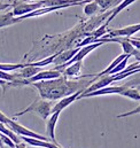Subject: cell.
<instances>
[{
	"label": "cell",
	"instance_id": "cell-24",
	"mask_svg": "<svg viewBox=\"0 0 140 148\" xmlns=\"http://www.w3.org/2000/svg\"><path fill=\"white\" fill-rule=\"evenodd\" d=\"M1 148H10V147H8V146H5V145H3V146H2Z\"/></svg>",
	"mask_w": 140,
	"mask_h": 148
},
{
	"label": "cell",
	"instance_id": "cell-26",
	"mask_svg": "<svg viewBox=\"0 0 140 148\" xmlns=\"http://www.w3.org/2000/svg\"><path fill=\"white\" fill-rule=\"evenodd\" d=\"M0 148H1V147H0Z\"/></svg>",
	"mask_w": 140,
	"mask_h": 148
},
{
	"label": "cell",
	"instance_id": "cell-23",
	"mask_svg": "<svg viewBox=\"0 0 140 148\" xmlns=\"http://www.w3.org/2000/svg\"><path fill=\"white\" fill-rule=\"evenodd\" d=\"M17 1L20 2V1H31V0H17Z\"/></svg>",
	"mask_w": 140,
	"mask_h": 148
},
{
	"label": "cell",
	"instance_id": "cell-13",
	"mask_svg": "<svg viewBox=\"0 0 140 148\" xmlns=\"http://www.w3.org/2000/svg\"><path fill=\"white\" fill-rule=\"evenodd\" d=\"M122 97H125V98H129L131 100H135V101H140V92L135 88V87H130V86H126L124 88V91L119 94Z\"/></svg>",
	"mask_w": 140,
	"mask_h": 148
},
{
	"label": "cell",
	"instance_id": "cell-18",
	"mask_svg": "<svg viewBox=\"0 0 140 148\" xmlns=\"http://www.w3.org/2000/svg\"><path fill=\"white\" fill-rule=\"evenodd\" d=\"M0 79H3V80H6V82H13V80L17 79V77H16L15 74L12 75V74H9V73H6V71L0 70Z\"/></svg>",
	"mask_w": 140,
	"mask_h": 148
},
{
	"label": "cell",
	"instance_id": "cell-12",
	"mask_svg": "<svg viewBox=\"0 0 140 148\" xmlns=\"http://www.w3.org/2000/svg\"><path fill=\"white\" fill-rule=\"evenodd\" d=\"M136 1H137V0H123V1H121V2L116 6V8L111 12V14H110V16H109V18L107 20V22H106V23H107V24H109V22H110L111 20H114V18H115V17H116V16H117L122 10H124L126 7H129L130 5H132V3H133V2H136Z\"/></svg>",
	"mask_w": 140,
	"mask_h": 148
},
{
	"label": "cell",
	"instance_id": "cell-17",
	"mask_svg": "<svg viewBox=\"0 0 140 148\" xmlns=\"http://www.w3.org/2000/svg\"><path fill=\"white\" fill-rule=\"evenodd\" d=\"M130 56L131 55H126V58L125 59H123L110 73H109V75H115V74H118V73H121V71H123L125 68H126V64H128V61H129V59H130Z\"/></svg>",
	"mask_w": 140,
	"mask_h": 148
},
{
	"label": "cell",
	"instance_id": "cell-7",
	"mask_svg": "<svg viewBox=\"0 0 140 148\" xmlns=\"http://www.w3.org/2000/svg\"><path fill=\"white\" fill-rule=\"evenodd\" d=\"M61 111H55V112H52L51 116L48 117L47 119V124H46V132H47V136L49 137V140L54 144L58 145L56 140H55V126H56V123H58V119H59V116H60Z\"/></svg>",
	"mask_w": 140,
	"mask_h": 148
},
{
	"label": "cell",
	"instance_id": "cell-6",
	"mask_svg": "<svg viewBox=\"0 0 140 148\" xmlns=\"http://www.w3.org/2000/svg\"><path fill=\"white\" fill-rule=\"evenodd\" d=\"M83 91H84V90H78V91H76L75 93H72V94H70V95H67V97L62 98L54 107H52V112L62 111L63 109H66L68 106H70L72 102H75V101L78 99V97L83 93ZM52 112H51V114H52Z\"/></svg>",
	"mask_w": 140,
	"mask_h": 148
},
{
	"label": "cell",
	"instance_id": "cell-8",
	"mask_svg": "<svg viewBox=\"0 0 140 148\" xmlns=\"http://www.w3.org/2000/svg\"><path fill=\"white\" fill-rule=\"evenodd\" d=\"M41 71V68L40 67H34V66H30L29 63H27L25 67L19 69V73L16 75L17 78H22V79H28V78H31L32 76L37 75L38 73Z\"/></svg>",
	"mask_w": 140,
	"mask_h": 148
},
{
	"label": "cell",
	"instance_id": "cell-22",
	"mask_svg": "<svg viewBox=\"0 0 140 148\" xmlns=\"http://www.w3.org/2000/svg\"><path fill=\"white\" fill-rule=\"evenodd\" d=\"M6 85H7V82L3 80V79H0V86H3V87H5Z\"/></svg>",
	"mask_w": 140,
	"mask_h": 148
},
{
	"label": "cell",
	"instance_id": "cell-3",
	"mask_svg": "<svg viewBox=\"0 0 140 148\" xmlns=\"http://www.w3.org/2000/svg\"><path fill=\"white\" fill-rule=\"evenodd\" d=\"M6 126H7L8 129H10V130H12L14 133H16L17 136H21V137H30V138H36V139H40V140L51 141V140H48L46 137H44V136H41V134H38V133L34 132V131H31V130L24 127L23 125L16 123L15 121H13V119H10V118H9V121L7 122Z\"/></svg>",
	"mask_w": 140,
	"mask_h": 148
},
{
	"label": "cell",
	"instance_id": "cell-11",
	"mask_svg": "<svg viewBox=\"0 0 140 148\" xmlns=\"http://www.w3.org/2000/svg\"><path fill=\"white\" fill-rule=\"evenodd\" d=\"M21 22L20 17L15 16L13 14V12H8L3 15H0V29L1 28H6V27H10L15 23Z\"/></svg>",
	"mask_w": 140,
	"mask_h": 148
},
{
	"label": "cell",
	"instance_id": "cell-14",
	"mask_svg": "<svg viewBox=\"0 0 140 148\" xmlns=\"http://www.w3.org/2000/svg\"><path fill=\"white\" fill-rule=\"evenodd\" d=\"M94 1L99 5V7L101 8V10L105 12V10L110 9L111 7L117 6L122 0H94Z\"/></svg>",
	"mask_w": 140,
	"mask_h": 148
},
{
	"label": "cell",
	"instance_id": "cell-10",
	"mask_svg": "<svg viewBox=\"0 0 140 148\" xmlns=\"http://www.w3.org/2000/svg\"><path fill=\"white\" fill-rule=\"evenodd\" d=\"M78 51H79V47H77V48H75V49L66 51V52H63V53H59V54H58V56L54 59L53 63H55L56 66L65 64L66 62H68L69 60H71V59L76 55V53H77Z\"/></svg>",
	"mask_w": 140,
	"mask_h": 148
},
{
	"label": "cell",
	"instance_id": "cell-5",
	"mask_svg": "<svg viewBox=\"0 0 140 148\" xmlns=\"http://www.w3.org/2000/svg\"><path fill=\"white\" fill-rule=\"evenodd\" d=\"M140 31V23L137 24H132V25H128L125 28H121V29H115V30H109L108 36L106 37H132L133 35H136L137 32Z\"/></svg>",
	"mask_w": 140,
	"mask_h": 148
},
{
	"label": "cell",
	"instance_id": "cell-21",
	"mask_svg": "<svg viewBox=\"0 0 140 148\" xmlns=\"http://www.w3.org/2000/svg\"><path fill=\"white\" fill-rule=\"evenodd\" d=\"M9 6H10L9 3H2V2H0V12L3 10V9H6V8H8Z\"/></svg>",
	"mask_w": 140,
	"mask_h": 148
},
{
	"label": "cell",
	"instance_id": "cell-9",
	"mask_svg": "<svg viewBox=\"0 0 140 148\" xmlns=\"http://www.w3.org/2000/svg\"><path fill=\"white\" fill-rule=\"evenodd\" d=\"M82 64H83V61H78V62H75L72 64H70L69 67H67L62 74L65 75V77H70V78H85V76H79L80 74V69H82Z\"/></svg>",
	"mask_w": 140,
	"mask_h": 148
},
{
	"label": "cell",
	"instance_id": "cell-2",
	"mask_svg": "<svg viewBox=\"0 0 140 148\" xmlns=\"http://www.w3.org/2000/svg\"><path fill=\"white\" fill-rule=\"evenodd\" d=\"M28 112H35L37 115H39L43 119H47L51 116L52 107H51V103L46 100H36L29 107H27L25 109H23L20 112H16L14 116L17 117V116H22Z\"/></svg>",
	"mask_w": 140,
	"mask_h": 148
},
{
	"label": "cell",
	"instance_id": "cell-19",
	"mask_svg": "<svg viewBox=\"0 0 140 148\" xmlns=\"http://www.w3.org/2000/svg\"><path fill=\"white\" fill-rule=\"evenodd\" d=\"M136 114H140V105L137 107V108H135L133 110H130V111H128V112H124V114H119V115H117V118H123V117L132 116V115H136Z\"/></svg>",
	"mask_w": 140,
	"mask_h": 148
},
{
	"label": "cell",
	"instance_id": "cell-1",
	"mask_svg": "<svg viewBox=\"0 0 140 148\" xmlns=\"http://www.w3.org/2000/svg\"><path fill=\"white\" fill-rule=\"evenodd\" d=\"M38 90L40 97L43 99L47 100H55L61 99L67 95L75 93L78 90H85L89 85L84 84L82 85L80 82H69L67 80V77L60 76L54 79H47V80H40L31 84Z\"/></svg>",
	"mask_w": 140,
	"mask_h": 148
},
{
	"label": "cell",
	"instance_id": "cell-16",
	"mask_svg": "<svg viewBox=\"0 0 140 148\" xmlns=\"http://www.w3.org/2000/svg\"><path fill=\"white\" fill-rule=\"evenodd\" d=\"M99 10V5L94 1V0H92V1H90V2H87V3H85V6H84V14L85 15H93V14H95Z\"/></svg>",
	"mask_w": 140,
	"mask_h": 148
},
{
	"label": "cell",
	"instance_id": "cell-20",
	"mask_svg": "<svg viewBox=\"0 0 140 148\" xmlns=\"http://www.w3.org/2000/svg\"><path fill=\"white\" fill-rule=\"evenodd\" d=\"M130 42L132 44V46H133L136 49L140 51V40L136 39V38H131V37H130Z\"/></svg>",
	"mask_w": 140,
	"mask_h": 148
},
{
	"label": "cell",
	"instance_id": "cell-25",
	"mask_svg": "<svg viewBox=\"0 0 140 148\" xmlns=\"http://www.w3.org/2000/svg\"><path fill=\"white\" fill-rule=\"evenodd\" d=\"M136 39H138V40H140V37H137Z\"/></svg>",
	"mask_w": 140,
	"mask_h": 148
},
{
	"label": "cell",
	"instance_id": "cell-4",
	"mask_svg": "<svg viewBox=\"0 0 140 148\" xmlns=\"http://www.w3.org/2000/svg\"><path fill=\"white\" fill-rule=\"evenodd\" d=\"M126 87V85H122V86H106L100 90L90 92L87 94H80L78 97V99H83V98H92V97H99V95H110V94H121L124 88Z\"/></svg>",
	"mask_w": 140,
	"mask_h": 148
},
{
	"label": "cell",
	"instance_id": "cell-15",
	"mask_svg": "<svg viewBox=\"0 0 140 148\" xmlns=\"http://www.w3.org/2000/svg\"><path fill=\"white\" fill-rule=\"evenodd\" d=\"M27 63H16V64H13V63H0V70L2 71H6V73H10V71H16L23 67H25Z\"/></svg>",
	"mask_w": 140,
	"mask_h": 148
}]
</instances>
